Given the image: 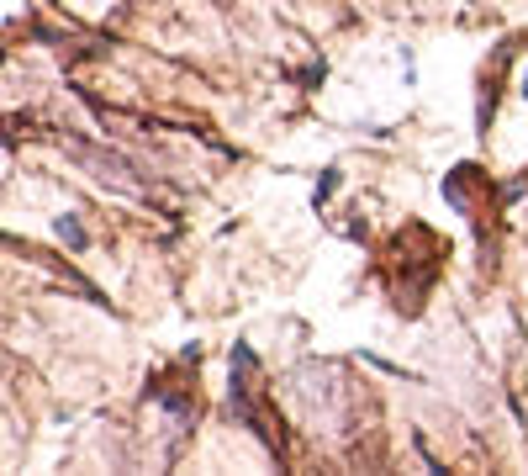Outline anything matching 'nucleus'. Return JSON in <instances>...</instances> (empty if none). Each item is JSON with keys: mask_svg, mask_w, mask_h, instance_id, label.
<instances>
[{"mask_svg": "<svg viewBox=\"0 0 528 476\" xmlns=\"http://www.w3.org/2000/svg\"><path fill=\"white\" fill-rule=\"evenodd\" d=\"M53 233H59V238H64V244H69V249H85V244H90V238H85V228H80V223H74V217H69V212H64V217H53Z\"/></svg>", "mask_w": 528, "mask_h": 476, "instance_id": "nucleus-1", "label": "nucleus"}, {"mask_svg": "<svg viewBox=\"0 0 528 476\" xmlns=\"http://www.w3.org/2000/svg\"><path fill=\"white\" fill-rule=\"evenodd\" d=\"M333 186H338V170H323V180H317V191H312V201L323 207V201L333 196Z\"/></svg>", "mask_w": 528, "mask_h": 476, "instance_id": "nucleus-2", "label": "nucleus"}]
</instances>
